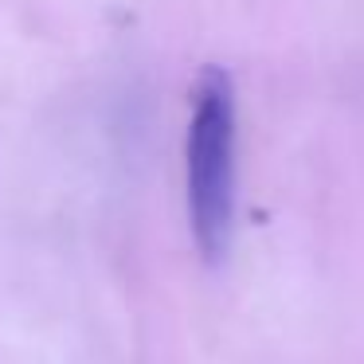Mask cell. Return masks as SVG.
<instances>
[{"label":"cell","instance_id":"1","mask_svg":"<svg viewBox=\"0 0 364 364\" xmlns=\"http://www.w3.org/2000/svg\"><path fill=\"white\" fill-rule=\"evenodd\" d=\"M188 223L204 262H223L235 228V90L223 67H204L192 87L184 137Z\"/></svg>","mask_w":364,"mask_h":364}]
</instances>
